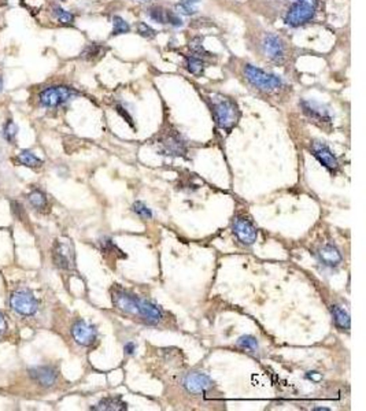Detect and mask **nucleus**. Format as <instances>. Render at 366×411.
Masks as SVG:
<instances>
[{
	"label": "nucleus",
	"instance_id": "obj_1",
	"mask_svg": "<svg viewBox=\"0 0 366 411\" xmlns=\"http://www.w3.org/2000/svg\"><path fill=\"white\" fill-rule=\"evenodd\" d=\"M111 300L114 307L130 317L137 318L139 321L147 325H161L166 319L162 307L154 302L134 295L121 287H114L111 289Z\"/></svg>",
	"mask_w": 366,
	"mask_h": 411
},
{
	"label": "nucleus",
	"instance_id": "obj_2",
	"mask_svg": "<svg viewBox=\"0 0 366 411\" xmlns=\"http://www.w3.org/2000/svg\"><path fill=\"white\" fill-rule=\"evenodd\" d=\"M213 111L218 128L229 132L231 129L238 124L240 118V110L238 104L233 100L224 98V96H214L213 99Z\"/></svg>",
	"mask_w": 366,
	"mask_h": 411
},
{
	"label": "nucleus",
	"instance_id": "obj_3",
	"mask_svg": "<svg viewBox=\"0 0 366 411\" xmlns=\"http://www.w3.org/2000/svg\"><path fill=\"white\" fill-rule=\"evenodd\" d=\"M158 147L162 154L174 156V158H178V156L184 158L188 152L187 141L176 129L169 128L168 130L162 132V134L158 137Z\"/></svg>",
	"mask_w": 366,
	"mask_h": 411
},
{
	"label": "nucleus",
	"instance_id": "obj_4",
	"mask_svg": "<svg viewBox=\"0 0 366 411\" xmlns=\"http://www.w3.org/2000/svg\"><path fill=\"white\" fill-rule=\"evenodd\" d=\"M244 75L250 84L255 87L257 90L263 92H273V91L281 88L282 81L277 75L269 74L262 69H258L253 64H246L244 67Z\"/></svg>",
	"mask_w": 366,
	"mask_h": 411
},
{
	"label": "nucleus",
	"instance_id": "obj_5",
	"mask_svg": "<svg viewBox=\"0 0 366 411\" xmlns=\"http://www.w3.org/2000/svg\"><path fill=\"white\" fill-rule=\"evenodd\" d=\"M232 232L239 241L246 247H250L257 241V226L254 225L253 219L250 218L246 213H238L233 217Z\"/></svg>",
	"mask_w": 366,
	"mask_h": 411
},
{
	"label": "nucleus",
	"instance_id": "obj_6",
	"mask_svg": "<svg viewBox=\"0 0 366 411\" xmlns=\"http://www.w3.org/2000/svg\"><path fill=\"white\" fill-rule=\"evenodd\" d=\"M75 95H77V92L69 87L56 85V87H48V88L41 91L39 95V100L43 107L55 109V107H59L66 102H69Z\"/></svg>",
	"mask_w": 366,
	"mask_h": 411
},
{
	"label": "nucleus",
	"instance_id": "obj_7",
	"mask_svg": "<svg viewBox=\"0 0 366 411\" xmlns=\"http://www.w3.org/2000/svg\"><path fill=\"white\" fill-rule=\"evenodd\" d=\"M183 386L193 395H210L215 388V382L203 373H188L181 380Z\"/></svg>",
	"mask_w": 366,
	"mask_h": 411
},
{
	"label": "nucleus",
	"instance_id": "obj_8",
	"mask_svg": "<svg viewBox=\"0 0 366 411\" xmlns=\"http://www.w3.org/2000/svg\"><path fill=\"white\" fill-rule=\"evenodd\" d=\"M10 304L14 311L18 312L20 315H25V317L35 315L37 308H39V303L36 300V297L28 289L15 291L10 297Z\"/></svg>",
	"mask_w": 366,
	"mask_h": 411
},
{
	"label": "nucleus",
	"instance_id": "obj_9",
	"mask_svg": "<svg viewBox=\"0 0 366 411\" xmlns=\"http://www.w3.org/2000/svg\"><path fill=\"white\" fill-rule=\"evenodd\" d=\"M310 151L314 155V158L327 169L332 176H335L337 173V170L340 169L339 159L336 158V155L332 152L327 144L318 141V140H314L312 145H310Z\"/></svg>",
	"mask_w": 366,
	"mask_h": 411
},
{
	"label": "nucleus",
	"instance_id": "obj_10",
	"mask_svg": "<svg viewBox=\"0 0 366 411\" xmlns=\"http://www.w3.org/2000/svg\"><path fill=\"white\" fill-rule=\"evenodd\" d=\"M54 263L60 269L71 270L76 266L75 248L69 240H58L52 250Z\"/></svg>",
	"mask_w": 366,
	"mask_h": 411
},
{
	"label": "nucleus",
	"instance_id": "obj_11",
	"mask_svg": "<svg viewBox=\"0 0 366 411\" xmlns=\"http://www.w3.org/2000/svg\"><path fill=\"white\" fill-rule=\"evenodd\" d=\"M316 15V9L312 6L305 5L301 2H295L292 7L288 10L285 15V24L291 28H298V26L306 24L309 21H312Z\"/></svg>",
	"mask_w": 366,
	"mask_h": 411
},
{
	"label": "nucleus",
	"instance_id": "obj_12",
	"mask_svg": "<svg viewBox=\"0 0 366 411\" xmlns=\"http://www.w3.org/2000/svg\"><path fill=\"white\" fill-rule=\"evenodd\" d=\"M71 336L77 344L83 346V347H89L96 342L98 331L94 325L85 322L84 319H79L71 326Z\"/></svg>",
	"mask_w": 366,
	"mask_h": 411
},
{
	"label": "nucleus",
	"instance_id": "obj_13",
	"mask_svg": "<svg viewBox=\"0 0 366 411\" xmlns=\"http://www.w3.org/2000/svg\"><path fill=\"white\" fill-rule=\"evenodd\" d=\"M262 51L267 59L273 62H282L285 55V47L280 37L274 35H266L262 40Z\"/></svg>",
	"mask_w": 366,
	"mask_h": 411
},
{
	"label": "nucleus",
	"instance_id": "obj_14",
	"mask_svg": "<svg viewBox=\"0 0 366 411\" xmlns=\"http://www.w3.org/2000/svg\"><path fill=\"white\" fill-rule=\"evenodd\" d=\"M316 255L318 258L320 263H322L325 268H337L343 262V257H341L340 251L333 244L328 243L321 245V247H318Z\"/></svg>",
	"mask_w": 366,
	"mask_h": 411
},
{
	"label": "nucleus",
	"instance_id": "obj_15",
	"mask_svg": "<svg viewBox=\"0 0 366 411\" xmlns=\"http://www.w3.org/2000/svg\"><path fill=\"white\" fill-rule=\"evenodd\" d=\"M301 106H302L303 113L316 122L329 124L332 121L329 111L320 103H316V102H312V100H302Z\"/></svg>",
	"mask_w": 366,
	"mask_h": 411
},
{
	"label": "nucleus",
	"instance_id": "obj_16",
	"mask_svg": "<svg viewBox=\"0 0 366 411\" xmlns=\"http://www.w3.org/2000/svg\"><path fill=\"white\" fill-rule=\"evenodd\" d=\"M30 377L41 386H52L58 380V373L52 366H39L29 370Z\"/></svg>",
	"mask_w": 366,
	"mask_h": 411
},
{
	"label": "nucleus",
	"instance_id": "obj_17",
	"mask_svg": "<svg viewBox=\"0 0 366 411\" xmlns=\"http://www.w3.org/2000/svg\"><path fill=\"white\" fill-rule=\"evenodd\" d=\"M331 314L333 318V322L339 331L341 332H350L351 327V319H350V314L346 308L340 306V304H332Z\"/></svg>",
	"mask_w": 366,
	"mask_h": 411
},
{
	"label": "nucleus",
	"instance_id": "obj_18",
	"mask_svg": "<svg viewBox=\"0 0 366 411\" xmlns=\"http://www.w3.org/2000/svg\"><path fill=\"white\" fill-rule=\"evenodd\" d=\"M128 404L122 400L121 396H110L104 397L102 400L91 407V410H104V411H118V410H126Z\"/></svg>",
	"mask_w": 366,
	"mask_h": 411
},
{
	"label": "nucleus",
	"instance_id": "obj_19",
	"mask_svg": "<svg viewBox=\"0 0 366 411\" xmlns=\"http://www.w3.org/2000/svg\"><path fill=\"white\" fill-rule=\"evenodd\" d=\"M236 347L251 354V355H258V352H259V344H258L257 337L251 336V335L239 337V340L236 342Z\"/></svg>",
	"mask_w": 366,
	"mask_h": 411
},
{
	"label": "nucleus",
	"instance_id": "obj_20",
	"mask_svg": "<svg viewBox=\"0 0 366 411\" xmlns=\"http://www.w3.org/2000/svg\"><path fill=\"white\" fill-rule=\"evenodd\" d=\"M185 66H187V70H188L191 74L200 75L203 73L204 67H206V63H204V60H202V58L191 55V56L185 58Z\"/></svg>",
	"mask_w": 366,
	"mask_h": 411
},
{
	"label": "nucleus",
	"instance_id": "obj_21",
	"mask_svg": "<svg viewBox=\"0 0 366 411\" xmlns=\"http://www.w3.org/2000/svg\"><path fill=\"white\" fill-rule=\"evenodd\" d=\"M18 162L24 166H28V168H40L43 165V160L40 158H37L33 152H30L28 149H24L21 151L18 154Z\"/></svg>",
	"mask_w": 366,
	"mask_h": 411
},
{
	"label": "nucleus",
	"instance_id": "obj_22",
	"mask_svg": "<svg viewBox=\"0 0 366 411\" xmlns=\"http://www.w3.org/2000/svg\"><path fill=\"white\" fill-rule=\"evenodd\" d=\"M28 200L29 203L39 211H43L47 207V198H45V193H43L39 189H35L33 192H30L28 195Z\"/></svg>",
	"mask_w": 366,
	"mask_h": 411
},
{
	"label": "nucleus",
	"instance_id": "obj_23",
	"mask_svg": "<svg viewBox=\"0 0 366 411\" xmlns=\"http://www.w3.org/2000/svg\"><path fill=\"white\" fill-rule=\"evenodd\" d=\"M199 3V0H181L177 6H176V10L178 14L184 15H193L198 11L196 5Z\"/></svg>",
	"mask_w": 366,
	"mask_h": 411
},
{
	"label": "nucleus",
	"instance_id": "obj_24",
	"mask_svg": "<svg viewBox=\"0 0 366 411\" xmlns=\"http://www.w3.org/2000/svg\"><path fill=\"white\" fill-rule=\"evenodd\" d=\"M52 13H54L55 18L59 21L60 24H63V25H71L75 22V15L69 13V11L63 10L59 6H55L54 9H52Z\"/></svg>",
	"mask_w": 366,
	"mask_h": 411
},
{
	"label": "nucleus",
	"instance_id": "obj_25",
	"mask_svg": "<svg viewBox=\"0 0 366 411\" xmlns=\"http://www.w3.org/2000/svg\"><path fill=\"white\" fill-rule=\"evenodd\" d=\"M129 30H130V26L128 22L119 15H115L113 18V36L124 35V33H128Z\"/></svg>",
	"mask_w": 366,
	"mask_h": 411
},
{
	"label": "nucleus",
	"instance_id": "obj_26",
	"mask_svg": "<svg viewBox=\"0 0 366 411\" xmlns=\"http://www.w3.org/2000/svg\"><path fill=\"white\" fill-rule=\"evenodd\" d=\"M132 211L134 214H137L140 218L143 219H151L153 218V211L151 208L147 207V204L140 202V200H136L133 204H132Z\"/></svg>",
	"mask_w": 366,
	"mask_h": 411
},
{
	"label": "nucleus",
	"instance_id": "obj_27",
	"mask_svg": "<svg viewBox=\"0 0 366 411\" xmlns=\"http://www.w3.org/2000/svg\"><path fill=\"white\" fill-rule=\"evenodd\" d=\"M149 15L151 20H154L155 22H158V24H168V22H166V21H168V10H165L162 7L155 6L153 9H150Z\"/></svg>",
	"mask_w": 366,
	"mask_h": 411
},
{
	"label": "nucleus",
	"instance_id": "obj_28",
	"mask_svg": "<svg viewBox=\"0 0 366 411\" xmlns=\"http://www.w3.org/2000/svg\"><path fill=\"white\" fill-rule=\"evenodd\" d=\"M17 132H18L17 125H15L13 121H9V122L6 124L5 129H3V136H5V139L7 140V141L13 143L15 139V136H17Z\"/></svg>",
	"mask_w": 366,
	"mask_h": 411
},
{
	"label": "nucleus",
	"instance_id": "obj_29",
	"mask_svg": "<svg viewBox=\"0 0 366 411\" xmlns=\"http://www.w3.org/2000/svg\"><path fill=\"white\" fill-rule=\"evenodd\" d=\"M137 33H139L141 37H144V39H154V37L157 36V32H155L151 26H149L147 24H144V22H139V24H137Z\"/></svg>",
	"mask_w": 366,
	"mask_h": 411
},
{
	"label": "nucleus",
	"instance_id": "obj_30",
	"mask_svg": "<svg viewBox=\"0 0 366 411\" xmlns=\"http://www.w3.org/2000/svg\"><path fill=\"white\" fill-rule=\"evenodd\" d=\"M100 51H102V48H100L98 44H89L88 47L85 48L84 52H83V58H85V59H92V58H95V56H98V55L100 54Z\"/></svg>",
	"mask_w": 366,
	"mask_h": 411
},
{
	"label": "nucleus",
	"instance_id": "obj_31",
	"mask_svg": "<svg viewBox=\"0 0 366 411\" xmlns=\"http://www.w3.org/2000/svg\"><path fill=\"white\" fill-rule=\"evenodd\" d=\"M189 48H191L195 54H206V51H204V48H203L200 39L192 40V41L189 43Z\"/></svg>",
	"mask_w": 366,
	"mask_h": 411
},
{
	"label": "nucleus",
	"instance_id": "obj_32",
	"mask_svg": "<svg viewBox=\"0 0 366 411\" xmlns=\"http://www.w3.org/2000/svg\"><path fill=\"white\" fill-rule=\"evenodd\" d=\"M166 22L173 26L183 25V21H181V18H180L176 13H173V11H169V10H168V21H166Z\"/></svg>",
	"mask_w": 366,
	"mask_h": 411
},
{
	"label": "nucleus",
	"instance_id": "obj_33",
	"mask_svg": "<svg viewBox=\"0 0 366 411\" xmlns=\"http://www.w3.org/2000/svg\"><path fill=\"white\" fill-rule=\"evenodd\" d=\"M117 111L122 115V118H125V121H126L130 126H133V119H132V117L128 114V111H126L122 106H117Z\"/></svg>",
	"mask_w": 366,
	"mask_h": 411
},
{
	"label": "nucleus",
	"instance_id": "obj_34",
	"mask_svg": "<svg viewBox=\"0 0 366 411\" xmlns=\"http://www.w3.org/2000/svg\"><path fill=\"white\" fill-rule=\"evenodd\" d=\"M136 344L133 342H128L124 346V352L125 355H134L136 354Z\"/></svg>",
	"mask_w": 366,
	"mask_h": 411
},
{
	"label": "nucleus",
	"instance_id": "obj_35",
	"mask_svg": "<svg viewBox=\"0 0 366 411\" xmlns=\"http://www.w3.org/2000/svg\"><path fill=\"white\" fill-rule=\"evenodd\" d=\"M297 2H301V3H305V5L312 6L314 9H316L317 3H318V0H297Z\"/></svg>",
	"mask_w": 366,
	"mask_h": 411
},
{
	"label": "nucleus",
	"instance_id": "obj_36",
	"mask_svg": "<svg viewBox=\"0 0 366 411\" xmlns=\"http://www.w3.org/2000/svg\"><path fill=\"white\" fill-rule=\"evenodd\" d=\"M5 331H6V321H5V318H3V315L0 314V336L3 335Z\"/></svg>",
	"mask_w": 366,
	"mask_h": 411
},
{
	"label": "nucleus",
	"instance_id": "obj_37",
	"mask_svg": "<svg viewBox=\"0 0 366 411\" xmlns=\"http://www.w3.org/2000/svg\"><path fill=\"white\" fill-rule=\"evenodd\" d=\"M313 410H317V411H329V408H328V407H314Z\"/></svg>",
	"mask_w": 366,
	"mask_h": 411
},
{
	"label": "nucleus",
	"instance_id": "obj_38",
	"mask_svg": "<svg viewBox=\"0 0 366 411\" xmlns=\"http://www.w3.org/2000/svg\"><path fill=\"white\" fill-rule=\"evenodd\" d=\"M2 85H3V81H2V77H0V90H2Z\"/></svg>",
	"mask_w": 366,
	"mask_h": 411
}]
</instances>
